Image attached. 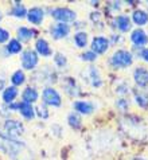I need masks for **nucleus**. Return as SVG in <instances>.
<instances>
[{
	"label": "nucleus",
	"mask_w": 148,
	"mask_h": 160,
	"mask_svg": "<svg viewBox=\"0 0 148 160\" xmlns=\"http://www.w3.org/2000/svg\"><path fill=\"white\" fill-rule=\"evenodd\" d=\"M0 151L11 156L13 160H33V155L24 143L10 139L4 135H0Z\"/></svg>",
	"instance_id": "f257e3e1"
},
{
	"label": "nucleus",
	"mask_w": 148,
	"mask_h": 160,
	"mask_svg": "<svg viewBox=\"0 0 148 160\" xmlns=\"http://www.w3.org/2000/svg\"><path fill=\"white\" fill-rule=\"evenodd\" d=\"M121 127H123L124 132L135 140H143L147 135L145 127L143 125V122L136 117L124 118L123 121H121Z\"/></svg>",
	"instance_id": "f03ea898"
},
{
	"label": "nucleus",
	"mask_w": 148,
	"mask_h": 160,
	"mask_svg": "<svg viewBox=\"0 0 148 160\" xmlns=\"http://www.w3.org/2000/svg\"><path fill=\"white\" fill-rule=\"evenodd\" d=\"M132 54L127 50H119L116 51L113 57L110 58V63L112 66L115 68H120V69H124V68H128V66L132 65Z\"/></svg>",
	"instance_id": "7ed1b4c3"
},
{
	"label": "nucleus",
	"mask_w": 148,
	"mask_h": 160,
	"mask_svg": "<svg viewBox=\"0 0 148 160\" xmlns=\"http://www.w3.org/2000/svg\"><path fill=\"white\" fill-rule=\"evenodd\" d=\"M4 131L7 132L10 139H15V137H19L20 135H23L24 127H23V124L16 121V120H8L4 124Z\"/></svg>",
	"instance_id": "20e7f679"
},
{
	"label": "nucleus",
	"mask_w": 148,
	"mask_h": 160,
	"mask_svg": "<svg viewBox=\"0 0 148 160\" xmlns=\"http://www.w3.org/2000/svg\"><path fill=\"white\" fill-rule=\"evenodd\" d=\"M51 15L61 23H70V22L75 20V12L69 8H54L51 11Z\"/></svg>",
	"instance_id": "39448f33"
},
{
	"label": "nucleus",
	"mask_w": 148,
	"mask_h": 160,
	"mask_svg": "<svg viewBox=\"0 0 148 160\" xmlns=\"http://www.w3.org/2000/svg\"><path fill=\"white\" fill-rule=\"evenodd\" d=\"M38 65V55L33 50H26L22 55V66L26 70H33Z\"/></svg>",
	"instance_id": "423d86ee"
},
{
	"label": "nucleus",
	"mask_w": 148,
	"mask_h": 160,
	"mask_svg": "<svg viewBox=\"0 0 148 160\" xmlns=\"http://www.w3.org/2000/svg\"><path fill=\"white\" fill-rule=\"evenodd\" d=\"M43 101L48 105L53 106H59L61 105V96L58 94V92L53 88H46L43 90Z\"/></svg>",
	"instance_id": "0eeeda50"
},
{
	"label": "nucleus",
	"mask_w": 148,
	"mask_h": 160,
	"mask_svg": "<svg viewBox=\"0 0 148 160\" xmlns=\"http://www.w3.org/2000/svg\"><path fill=\"white\" fill-rule=\"evenodd\" d=\"M109 47V41L104 37H96L92 42V48H93V52L96 54H102L105 52Z\"/></svg>",
	"instance_id": "6e6552de"
},
{
	"label": "nucleus",
	"mask_w": 148,
	"mask_h": 160,
	"mask_svg": "<svg viewBox=\"0 0 148 160\" xmlns=\"http://www.w3.org/2000/svg\"><path fill=\"white\" fill-rule=\"evenodd\" d=\"M50 31H51V35L55 39H61V38H65V37L69 35L70 27L65 23H57L50 28Z\"/></svg>",
	"instance_id": "1a4fd4ad"
},
{
	"label": "nucleus",
	"mask_w": 148,
	"mask_h": 160,
	"mask_svg": "<svg viewBox=\"0 0 148 160\" xmlns=\"http://www.w3.org/2000/svg\"><path fill=\"white\" fill-rule=\"evenodd\" d=\"M11 108H18L19 109V112L20 114L23 117H26L27 120H31V118H34V108L31 106V104H28V102H24V101H22L19 102V104H15V105H11Z\"/></svg>",
	"instance_id": "9d476101"
},
{
	"label": "nucleus",
	"mask_w": 148,
	"mask_h": 160,
	"mask_svg": "<svg viewBox=\"0 0 148 160\" xmlns=\"http://www.w3.org/2000/svg\"><path fill=\"white\" fill-rule=\"evenodd\" d=\"M133 78L139 86L145 88L148 85V70L144 68H137L133 73Z\"/></svg>",
	"instance_id": "9b49d317"
},
{
	"label": "nucleus",
	"mask_w": 148,
	"mask_h": 160,
	"mask_svg": "<svg viewBox=\"0 0 148 160\" xmlns=\"http://www.w3.org/2000/svg\"><path fill=\"white\" fill-rule=\"evenodd\" d=\"M86 79L93 88H98V86H101V83H102L101 78H100V74H98V70L94 68V66H90V68L88 69Z\"/></svg>",
	"instance_id": "f8f14e48"
},
{
	"label": "nucleus",
	"mask_w": 148,
	"mask_h": 160,
	"mask_svg": "<svg viewBox=\"0 0 148 160\" xmlns=\"http://www.w3.org/2000/svg\"><path fill=\"white\" fill-rule=\"evenodd\" d=\"M131 41L136 44V46L139 47H141V46H145V44L148 43V37H147V34L144 32L143 30H135L132 35H131Z\"/></svg>",
	"instance_id": "ddd939ff"
},
{
	"label": "nucleus",
	"mask_w": 148,
	"mask_h": 160,
	"mask_svg": "<svg viewBox=\"0 0 148 160\" xmlns=\"http://www.w3.org/2000/svg\"><path fill=\"white\" fill-rule=\"evenodd\" d=\"M43 16H44L43 10H42V8H38V7L31 8V10L27 12V18H28V20L31 22V23H34V24L42 23Z\"/></svg>",
	"instance_id": "4468645a"
},
{
	"label": "nucleus",
	"mask_w": 148,
	"mask_h": 160,
	"mask_svg": "<svg viewBox=\"0 0 148 160\" xmlns=\"http://www.w3.org/2000/svg\"><path fill=\"white\" fill-rule=\"evenodd\" d=\"M73 106L77 112L82 113V114H90L94 110V105L92 102H88V101H75L73 104Z\"/></svg>",
	"instance_id": "2eb2a0df"
},
{
	"label": "nucleus",
	"mask_w": 148,
	"mask_h": 160,
	"mask_svg": "<svg viewBox=\"0 0 148 160\" xmlns=\"http://www.w3.org/2000/svg\"><path fill=\"white\" fill-rule=\"evenodd\" d=\"M115 23H116V27H117L120 31H123V32H127V31L131 30V19H129L128 16H125V15H120L116 18V20H115Z\"/></svg>",
	"instance_id": "dca6fc26"
},
{
	"label": "nucleus",
	"mask_w": 148,
	"mask_h": 160,
	"mask_svg": "<svg viewBox=\"0 0 148 160\" xmlns=\"http://www.w3.org/2000/svg\"><path fill=\"white\" fill-rule=\"evenodd\" d=\"M35 47H37V51L39 52L40 55H43V57H50L51 52H53L50 46H48V43L44 41V39H38Z\"/></svg>",
	"instance_id": "f3484780"
},
{
	"label": "nucleus",
	"mask_w": 148,
	"mask_h": 160,
	"mask_svg": "<svg viewBox=\"0 0 148 160\" xmlns=\"http://www.w3.org/2000/svg\"><path fill=\"white\" fill-rule=\"evenodd\" d=\"M133 22L136 23L137 26H144L148 23V14L145 11H135L133 12V16H132Z\"/></svg>",
	"instance_id": "a211bd4d"
},
{
	"label": "nucleus",
	"mask_w": 148,
	"mask_h": 160,
	"mask_svg": "<svg viewBox=\"0 0 148 160\" xmlns=\"http://www.w3.org/2000/svg\"><path fill=\"white\" fill-rule=\"evenodd\" d=\"M37 100H38V92L35 90L34 88H27L23 92V101L24 102L31 104V102H35Z\"/></svg>",
	"instance_id": "6ab92c4d"
},
{
	"label": "nucleus",
	"mask_w": 148,
	"mask_h": 160,
	"mask_svg": "<svg viewBox=\"0 0 148 160\" xmlns=\"http://www.w3.org/2000/svg\"><path fill=\"white\" fill-rule=\"evenodd\" d=\"M16 96H18V89L15 86H10V88H7L6 90H4L3 100H4V102H7V104H11V102L15 100Z\"/></svg>",
	"instance_id": "aec40b11"
},
{
	"label": "nucleus",
	"mask_w": 148,
	"mask_h": 160,
	"mask_svg": "<svg viewBox=\"0 0 148 160\" xmlns=\"http://www.w3.org/2000/svg\"><path fill=\"white\" fill-rule=\"evenodd\" d=\"M34 34H35V31L26 28V27H20L18 30V37H19L20 41H28V39L34 37Z\"/></svg>",
	"instance_id": "412c9836"
},
{
	"label": "nucleus",
	"mask_w": 148,
	"mask_h": 160,
	"mask_svg": "<svg viewBox=\"0 0 148 160\" xmlns=\"http://www.w3.org/2000/svg\"><path fill=\"white\" fill-rule=\"evenodd\" d=\"M67 121H69L70 127H73L74 129H78V128H81V125H82V122H81V117L78 116L77 113H74V112L69 114Z\"/></svg>",
	"instance_id": "4be33fe9"
},
{
	"label": "nucleus",
	"mask_w": 148,
	"mask_h": 160,
	"mask_svg": "<svg viewBox=\"0 0 148 160\" xmlns=\"http://www.w3.org/2000/svg\"><path fill=\"white\" fill-rule=\"evenodd\" d=\"M7 50H8V52H12V54H18V52H20V50H22V44L19 41L12 39V41H10V43H8Z\"/></svg>",
	"instance_id": "5701e85b"
},
{
	"label": "nucleus",
	"mask_w": 148,
	"mask_h": 160,
	"mask_svg": "<svg viewBox=\"0 0 148 160\" xmlns=\"http://www.w3.org/2000/svg\"><path fill=\"white\" fill-rule=\"evenodd\" d=\"M24 79H26V77H24V73L22 72V70L15 72L12 74V77H11V81H12L13 85H22V83L24 82Z\"/></svg>",
	"instance_id": "b1692460"
},
{
	"label": "nucleus",
	"mask_w": 148,
	"mask_h": 160,
	"mask_svg": "<svg viewBox=\"0 0 148 160\" xmlns=\"http://www.w3.org/2000/svg\"><path fill=\"white\" fill-rule=\"evenodd\" d=\"M74 42H75V44H77L78 47H85V46H86V42H88V35L85 34V32L75 34Z\"/></svg>",
	"instance_id": "393cba45"
},
{
	"label": "nucleus",
	"mask_w": 148,
	"mask_h": 160,
	"mask_svg": "<svg viewBox=\"0 0 148 160\" xmlns=\"http://www.w3.org/2000/svg\"><path fill=\"white\" fill-rule=\"evenodd\" d=\"M11 14L13 16H16V18H24L27 15V11H26V8L23 6H20V4H15V7H13V10Z\"/></svg>",
	"instance_id": "a878e982"
},
{
	"label": "nucleus",
	"mask_w": 148,
	"mask_h": 160,
	"mask_svg": "<svg viewBox=\"0 0 148 160\" xmlns=\"http://www.w3.org/2000/svg\"><path fill=\"white\" fill-rule=\"evenodd\" d=\"M135 98H136V102L141 108H147L148 106V96L143 94V93H136L135 94Z\"/></svg>",
	"instance_id": "bb28decb"
},
{
	"label": "nucleus",
	"mask_w": 148,
	"mask_h": 160,
	"mask_svg": "<svg viewBox=\"0 0 148 160\" xmlns=\"http://www.w3.org/2000/svg\"><path fill=\"white\" fill-rule=\"evenodd\" d=\"M37 113H38V116L42 117V118H47L48 117V112H47V109H46V106H44V105H39L38 106V108H37Z\"/></svg>",
	"instance_id": "cd10ccee"
},
{
	"label": "nucleus",
	"mask_w": 148,
	"mask_h": 160,
	"mask_svg": "<svg viewBox=\"0 0 148 160\" xmlns=\"http://www.w3.org/2000/svg\"><path fill=\"white\" fill-rule=\"evenodd\" d=\"M55 63L59 66V68H64V66H66V58H65V55L57 54L55 55Z\"/></svg>",
	"instance_id": "c85d7f7f"
},
{
	"label": "nucleus",
	"mask_w": 148,
	"mask_h": 160,
	"mask_svg": "<svg viewBox=\"0 0 148 160\" xmlns=\"http://www.w3.org/2000/svg\"><path fill=\"white\" fill-rule=\"evenodd\" d=\"M96 58H97V54L93 51H88V52H85V54H82L84 61H96Z\"/></svg>",
	"instance_id": "c756f323"
},
{
	"label": "nucleus",
	"mask_w": 148,
	"mask_h": 160,
	"mask_svg": "<svg viewBox=\"0 0 148 160\" xmlns=\"http://www.w3.org/2000/svg\"><path fill=\"white\" fill-rule=\"evenodd\" d=\"M8 39H10V34H8V31H6L4 28L0 27V43L7 42Z\"/></svg>",
	"instance_id": "7c9ffc66"
},
{
	"label": "nucleus",
	"mask_w": 148,
	"mask_h": 160,
	"mask_svg": "<svg viewBox=\"0 0 148 160\" xmlns=\"http://www.w3.org/2000/svg\"><path fill=\"white\" fill-rule=\"evenodd\" d=\"M117 106H119V108H121L123 110H125V109L128 108V102L125 101V100H119L117 101Z\"/></svg>",
	"instance_id": "2f4dec72"
},
{
	"label": "nucleus",
	"mask_w": 148,
	"mask_h": 160,
	"mask_svg": "<svg viewBox=\"0 0 148 160\" xmlns=\"http://www.w3.org/2000/svg\"><path fill=\"white\" fill-rule=\"evenodd\" d=\"M4 85H6V75L4 73H0V90L4 88Z\"/></svg>",
	"instance_id": "473e14b6"
},
{
	"label": "nucleus",
	"mask_w": 148,
	"mask_h": 160,
	"mask_svg": "<svg viewBox=\"0 0 148 160\" xmlns=\"http://www.w3.org/2000/svg\"><path fill=\"white\" fill-rule=\"evenodd\" d=\"M140 57L144 61H147L148 62V48H144V50H143L141 52H140Z\"/></svg>",
	"instance_id": "72a5a7b5"
},
{
	"label": "nucleus",
	"mask_w": 148,
	"mask_h": 160,
	"mask_svg": "<svg viewBox=\"0 0 148 160\" xmlns=\"http://www.w3.org/2000/svg\"><path fill=\"white\" fill-rule=\"evenodd\" d=\"M132 160H144V159H140V158H136V159H132Z\"/></svg>",
	"instance_id": "f704fd0d"
},
{
	"label": "nucleus",
	"mask_w": 148,
	"mask_h": 160,
	"mask_svg": "<svg viewBox=\"0 0 148 160\" xmlns=\"http://www.w3.org/2000/svg\"><path fill=\"white\" fill-rule=\"evenodd\" d=\"M0 19H2V16H0Z\"/></svg>",
	"instance_id": "c9c22d12"
}]
</instances>
